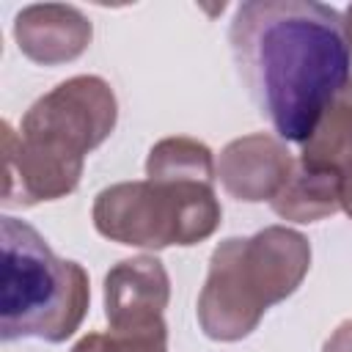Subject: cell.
Here are the masks:
<instances>
[{
    "label": "cell",
    "mask_w": 352,
    "mask_h": 352,
    "mask_svg": "<svg viewBox=\"0 0 352 352\" xmlns=\"http://www.w3.org/2000/svg\"><path fill=\"white\" fill-rule=\"evenodd\" d=\"M236 72L280 140L305 143L352 80L344 16L314 0H250L228 28Z\"/></svg>",
    "instance_id": "cell-1"
},
{
    "label": "cell",
    "mask_w": 352,
    "mask_h": 352,
    "mask_svg": "<svg viewBox=\"0 0 352 352\" xmlns=\"http://www.w3.org/2000/svg\"><path fill=\"white\" fill-rule=\"evenodd\" d=\"M311 267L308 239L286 226L231 236L212 250L198 294V324L214 341L250 336L267 308L292 297Z\"/></svg>",
    "instance_id": "cell-2"
},
{
    "label": "cell",
    "mask_w": 352,
    "mask_h": 352,
    "mask_svg": "<svg viewBox=\"0 0 352 352\" xmlns=\"http://www.w3.org/2000/svg\"><path fill=\"white\" fill-rule=\"evenodd\" d=\"M0 338H38L60 344L82 324L91 302L88 272L52 253L47 239L25 220L0 217Z\"/></svg>",
    "instance_id": "cell-3"
},
{
    "label": "cell",
    "mask_w": 352,
    "mask_h": 352,
    "mask_svg": "<svg viewBox=\"0 0 352 352\" xmlns=\"http://www.w3.org/2000/svg\"><path fill=\"white\" fill-rule=\"evenodd\" d=\"M96 231L118 245L162 250L209 239L223 217L212 184L201 182H118L94 201Z\"/></svg>",
    "instance_id": "cell-4"
},
{
    "label": "cell",
    "mask_w": 352,
    "mask_h": 352,
    "mask_svg": "<svg viewBox=\"0 0 352 352\" xmlns=\"http://www.w3.org/2000/svg\"><path fill=\"white\" fill-rule=\"evenodd\" d=\"M118 121V102L107 80L77 74L38 96L22 116L19 135L63 157L85 160L102 146Z\"/></svg>",
    "instance_id": "cell-5"
},
{
    "label": "cell",
    "mask_w": 352,
    "mask_h": 352,
    "mask_svg": "<svg viewBox=\"0 0 352 352\" xmlns=\"http://www.w3.org/2000/svg\"><path fill=\"white\" fill-rule=\"evenodd\" d=\"M85 160L63 157L41 143L25 140L3 121V206H36L77 190Z\"/></svg>",
    "instance_id": "cell-6"
},
{
    "label": "cell",
    "mask_w": 352,
    "mask_h": 352,
    "mask_svg": "<svg viewBox=\"0 0 352 352\" xmlns=\"http://www.w3.org/2000/svg\"><path fill=\"white\" fill-rule=\"evenodd\" d=\"M294 170L292 151L280 138L253 132L231 140L217 160L223 190L245 204L272 201Z\"/></svg>",
    "instance_id": "cell-7"
},
{
    "label": "cell",
    "mask_w": 352,
    "mask_h": 352,
    "mask_svg": "<svg viewBox=\"0 0 352 352\" xmlns=\"http://www.w3.org/2000/svg\"><path fill=\"white\" fill-rule=\"evenodd\" d=\"M91 36V19L66 3L25 6L14 19L19 52L38 66H60L80 58L88 50Z\"/></svg>",
    "instance_id": "cell-8"
},
{
    "label": "cell",
    "mask_w": 352,
    "mask_h": 352,
    "mask_svg": "<svg viewBox=\"0 0 352 352\" xmlns=\"http://www.w3.org/2000/svg\"><path fill=\"white\" fill-rule=\"evenodd\" d=\"M168 300L170 278L154 256L124 258L104 275V316L110 327L157 322Z\"/></svg>",
    "instance_id": "cell-9"
},
{
    "label": "cell",
    "mask_w": 352,
    "mask_h": 352,
    "mask_svg": "<svg viewBox=\"0 0 352 352\" xmlns=\"http://www.w3.org/2000/svg\"><path fill=\"white\" fill-rule=\"evenodd\" d=\"M272 212L292 223H316L341 209V173L294 162L289 182L270 201Z\"/></svg>",
    "instance_id": "cell-10"
},
{
    "label": "cell",
    "mask_w": 352,
    "mask_h": 352,
    "mask_svg": "<svg viewBox=\"0 0 352 352\" xmlns=\"http://www.w3.org/2000/svg\"><path fill=\"white\" fill-rule=\"evenodd\" d=\"M300 162L338 173L352 165V80L324 107L316 129L302 143Z\"/></svg>",
    "instance_id": "cell-11"
},
{
    "label": "cell",
    "mask_w": 352,
    "mask_h": 352,
    "mask_svg": "<svg viewBox=\"0 0 352 352\" xmlns=\"http://www.w3.org/2000/svg\"><path fill=\"white\" fill-rule=\"evenodd\" d=\"M146 179L151 182H201L214 184L217 165L206 143L195 138H165L154 143L146 160Z\"/></svg>",
    "instance_id": "cell-12"
},
{
    "label": "cell",
    "mask_w": 352,
    "mask_h": 352,
    "mask_svg": "<svg viewBox=\"0 0 352 352\" xmlns=\"http://www.w3.org/2000/svg\"><path fill=\"white\" fill-rule=\"evenodd\" d=\"M72 352H168V327L165 319H157L132 327H110V333H88Z\"/></svg>",
    "instance_id": "cell-13"
},
{
    "label": "cell",
    "mask_w": 352,
    "mask_h": 352,
    "mask_svg": "<svg viewBox=\"0 0 352 352\" xmlns=\"http://www.w3.org/2000/svg\"><path fill=\"white\" fill-rule=\"evenodd\" d=\"M322 352H352V319L341 322V324L330 333V338L324 341Z\"/></svg>",
    "instance_id": "cell-14"
},
{
    "label": "cell",
    "mask_w": 352,
    "mask_h": 352,
    "mask_svg": "<svg viewBox=\"0 0 352 352\" xmlns=\"http://www.w3.org/2000/svg\"><path fill=\"white\" fill-rule=\"evenodd\" d=\"M341 209L352 217V165L341 170Z\"/></svg>",
    "instance_id": "cell-15"
},
{
    "label": "cell",
    "mask_w": 352,
    "mask_h": 352,
    "mask_svg": "<svg viewBox=\"0 0 352 352\" xmlns=\"http://www.w3.org/2000/svg\"><path fill=\"white\" fill-rule=\"evenodd\" d=\"M344 33H346V41H349V50H352V6L344 11Z\"/></svg>",
    "instance_id": "cell-16"
}]
</instances>
